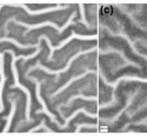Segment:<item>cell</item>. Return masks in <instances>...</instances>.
<instances>
[{"label": "cell", "instance_id": "8fae6325", "mask_svg": "<svg viewBox=\"0 0 147 138\" xmlns=\"http://www.w3.org/2000/svg\"><path fill=\"white\" fill-rule=\"evenodd\" d=\"M12 102V109H11V113H10V116H9L8 118H7V124H5V127H4L3 132L4 133H7L9 131V129H10V125H11V121H12V118L14 117V114H15V110H16V103H15V101H11Z\"/></svg>", "mask_w": 147, "mask_h": 138}, {"label": "cell", "instance_id": "7c38bea8", "mask_svg": "<svg viewBox=\"0 0 147 138\" xmlns=\"http://www.w3.org/2000/svg\"><path fill=\"white\" fill-rule=\"evenodd\" d=\"M76 98H82V100H85V101H97L98 98L97 96H85V95H82V94H78V95H74L72 98H70L67 102V104H65V107H68V106L72 103V101L74 100H76Z\"/></svg>", "mask_w": 147, "mask_h": 138}, {"label": "cell", "instance_id": "e0dca14e", "mask_svg": "<svg viewBox=\"0 0 147 138\" xmlns=\"http://www.w3.org/2000/svg\"><path fill=\"white\" fill-rule=\"evenodd\" d=\"M45 125V120L43 119L41 121V123H40V125H38V126H36V127H33V129H31V130L29 131V133H33V132H37V131H39L40 129H42L43 126Z\"/></svg>", "mask_w": 147, "mask_h": 138}, {"label": "cell", "instance_id": "9a60e30c", "mask_svg": "<svg viewBox=\"0 0 147 138\" xmlns=\"http://www.w3.org/2000/svg\"><path fill=\"white\" fill-rule=\"evenodd\" d=\"M82 127H88V129H94V127H97V125L96 124H89V123H83V124H80V125L76 126V130H75V132L78 133V132H80L81 131V129Z\"/></svg>", "mask_w": 147, "mask_h": 138}, {"label": "cell", "instance_id": "277c9868", "mask_svg": "<svg viewBox=\"0 0 147 138\" xmlns=\"http://www.w3.org/2000/svg\"><path fill=\"white\" fill-rule=\"evenodd\" d=\"M94 48H90V49H87V50H83V52H80V53H78L76 55H74L73 57L71 58L69 60V62L67 63V65H65V68H63L62 70H57V71H53V70H49V68H46V66H44V65L41 64V62L40 61H38V63L36 64V68H39V69L43 70L44 72H46L47 74H60V73H63V72H65L67 70L69 69L70 66H71V64H72V61L75 60L76 58H78L81 55H84V54H88V53H91V52H94Z\"/></svg>", "mask_w": 147, "mask_h": 138}, {"label": "cell", "instance_id": "8992f818", "mask_svg": "<svg viewBox=\"0 0 147 138\" xmlns=\"http://www.w3.org/2000/svg\"><path fill=\"white\" fill-rule=\"evenodd\" d=\"M80 113H84V114H85L86 116H87V117H89V118H97V115H96V114H90V113H88V111H87V110H86L85 108H80V109L75 110L73 114L70 116L69 118H65V124H63V125H60V124H59V123H58V122L56 121V120L54 121V123H56V124H57V126L59 127V129H60V130H63V129H65V127L68 126L69 122L71 121V120H72L73 118H75V116H78V115L80 114Z\"/></svg>", "mask_w": 147, "mask_h": 138}, {"label": "cell", "instance_id": "30bf717a", "mask_svg": "<svg viewBox=\"0 0 147 138\" xmlns=\"http://www.w3.org/2000/svg\"><path fill=\"white\" fill-rule=\"evenodd\" d=\"M0 42H10V43H13L15 46H17L18 48H22V49H28V48H32V47H37V48H39L36 44H33V45H22V44H20L17 41L14 40L13 38H0Z\"/></svg>", "mask_w": 147, "mask_h": 138}, {"label": "cell", "instance_id": "6da1fadb", "mask_svg": "<svg viewBox=\"0 0 147 138\" xmlns=\"http://www.w3.org/2000/svg\"><path fill=\"white\" fill-rule=\"evenodd\" d=\"M40 52H41V48L39 47V48H37V50H36L34 53L31 54V55H28V56H23V55H21V56H17V57H16L12 49H5V50H4V53L11 54V55H12V58H13L11 68H12V72H13V75H14V80H15V84L11 86L10 88H11V89H13V88H20V89L23 90L25 93H26V95H27V104H26V113H25V115H26V121H28V122L32 121V120H31V118H30V116H29V114H30V106H31V95H30V91H29L26 87H24L23 85H21V84H20L18 72H17L16 68H15V63H16V61L18 60V59H24L25 61L29 60V59H31V58L38 56Z\"/></svg>", "mask_w": 147, "mask_h": 138}, {"label": "cell", "instance_id": "4fadbf2b", "mask_svg": "<svg viewBox=\"0 0 147 138\" xmlns=\"http://www.w3.org/2000/svg\"><path fill=\"white\" fill-rule=\"evenodd\" d=\"M117 36H119V37H123V38H125V39H126V40L128 41V43H129V45H130V46H131V48H132V50H133V52H134V53L136 54V55H138V56H140V57L144 58V59H145V60H147V56H146V55H143V54L139 53V52H138V50H136V49H135V47H134V44H133V43H132V42H131V41H130V39H129V38L127 37L126 34H123V32H120V33H119V34H117Z\"/></svg>", "mask_w": 147, "mask_h": 138}, {"label": "cell", "instance_id": "52a82bcc", "mask_svg": "<svg viewBox=\"0 0 147 138\" xmlns=\"http://www.w3.org/2000/svg\"><path fill=\"white\" fill-rule=\"evenodd\" d=\"M73 39H81V40H94V39H98V36H78V34H75L74 31H72V34H71V37H69L68 39H65L63 42H61L59 45L57 46H54V50H56V49H61L65 45H67L69 42H71V40H73Z\"/></svg>", "mask_w": 147, "mask_h": 138}, {"label": "cell", "instance_id": "7a4b0ae2", "mask_svg": "<svg viewBox=\"0 0 147 138\" xmlns=\"http://www.w3.org/2000/svg\"><path fill=\"white\" fill-rule=\"evenodd\" d=\"M76 15V12H73L72 13V15L69 17V19H68V21L65 23V25L62 27V28H59L57 25L54 24V23H52V21H44V23H40V24H34V25H29V24H25V23H23V21H20V20H15V24L20 25V26H24V27H27V31H25L24 36H27V33L31 30V29H38L40 28V27H45V26H52L53 28H55L56 30L58 31V33H61L63 30H65V29L69 27L71 24H74L73 21H72V18H74V16Z\"/></svg>", "mask_w": 147, "mask_h": 138}, {"label": "cell", "instance_id": "ba28073f", "mask_svg": "<svg viewBox=\"0 0 147 138\" xmlns=\"http://www.w3.org/2000/svg\"><path fill=\"white\" fill-rule=\"evenodd\" d=\"M89 73H94V71H92V70H88V71H86L85 73H83L82 75H78V76H76V77H73L72 79H71V80L68 81V82H67V84H65V86H62V87L60 88V89H58L57 91L55 92V93L52 94L51 96H52V98H54V96H56V95H58V94L60 93V92H62V91H63L65 89H67V88H68V87H69V86L71 85L72 82H74L75 80H78V79H81V78H83V77H85L86 75H87V74H89Z\"/></svg>", "mask_w": 147, "mask_h": 138}, {"label": "cell", "instance_id": "5b68a950", "mask_svg": "<svg viewBox=\"0 0 147 138\" xmlns=\"http://www.w3.org/2000/svg\"><path fill=\"white\" fill-rule=\"evenodd\" d=\"M15 7H20V8L24 9L26 12L28 13L29 15H39V14H44V13L49 12H54V11H57V10H65L68 8V5H56V7H51V8L44 9V10H38V11H31L30 9L25 5V4H13Z\"/></svg>", "mask_w": 147, "mask_h": 138}, {"label": "cell", "instance_id": "2e32d148", "mask_svg": "<svg viewBox=\"0 0 147 138\" xmlns=\"http://www.w3.org/2000/svg\"><path fill=\"white\" fill-rule=\"evenodd\" d=\"M80 8H81V15H82V21L83 24L86 25L87 27H90V25L87 23V20H86V17H85V10H84V4H80Z\"/></svg>", "mask_w": 147, "mask_h": 138}, {"label": "cell", "instance_id": "9c48e42d", "mask_svg": "<svg viewBox=\"0 0 147 138\" xmlns=\"http://www.w3.org/2000/svg\"><path fill=\"white\" fill-rule=\"evenodd\" d=\"M109 53H117V54H119L120 55V57L123 58V61L126 62V64L128 65H133V66H135V68H140V65L138 64V63H135V62H132V61H130L128 58L123 55V53L121 52V50H119V49H114V48H109L107 50H101L100 52V55H104V54H109Z\"/></svg>", "mask_w": 147, "mask_h": 138}, {"label": "cell", "instance_id": "5bb4252c", "mask_svg": "<svg viewBox=\"0 0 147 138\" xmlns=\"http://www.w3.org/2000/svg\"><path fill=\"white\" fill-rule=\"evenodd\" d=\"M133 98H134V95H131L130 98H129V100H128V102H127L126 106H125V107H123V109H121V110H120V111H119L118 114H117V115H116V116H115L114 118H112V119H111V120H109V121H110V122H114V121H116V120H117V119H118L119 117H120V115L123 114V111H125V110H126L127 108H128V107H129V106L131 105V103H132V101H133Z\"/></svg>", "mask_w": 147, "mask_h": 138}, {"label": "cell", "instance_id": "3957f363", "mask_svg": "<svg viewBox=\"0 0 147 138\" xmlns=\"http://www.w3.org/2000/svg\"><path fill=\"white\" fill-rule=\"evenodd\" d=\"M25 77L26 78H29L31 81H33L34 84H36V86H37V88H36V93H37V98H38V101L40 102V104L42 105V107H43V109H40V110H38L36 114H46L47 116H49V118H51V120H53V122L56 120L55 119V117H54V115L49 111V109H47V107H46V104H45V102L44 100L42 98V96L40 95V90H41V85H40V81L38 80L37 78H34V77H30L29 75H25Z\"/></svg>", "mask_w": 147, "mask_h": 138}]
</instances>
